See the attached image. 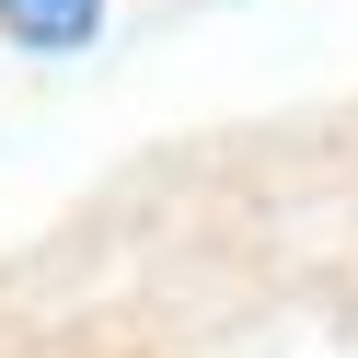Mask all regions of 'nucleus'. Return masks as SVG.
I'll return each instance as SVG.
<instances>
[{"mask_svg": "<svg viewBox=\"0 0 358 358\" xmlns=\"http://www.w3.org/2000/svg\"><path fill=\"white\" fill-rule=\"evenodd\" d=\"M0 24L24 35V47H81L104 24V0H0Z\"/></svg>", "mask_w": 358, "mask_h": 358, "instance_id": "nucleus-1", "label": "nucleus"}]
</instances>
